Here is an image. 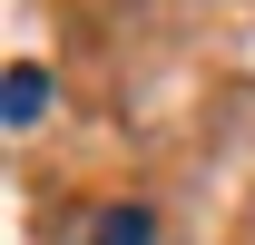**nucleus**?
Returning <instances> with one entry per match:
<instances>
[{"mask_svg":"<svg viewBox=\"0 0 255 245\" xmlns=\"http://www.w3.org/2000/svg\"><path fill=\"white\" fill-rule=\"evenodd\" d=\"M39 108H49V69L20 59L10 79H0V118H10V127H39Z\"/></svg>","mask_w":255,"mask_h":245,"instance_id":"obj_1","label":"nucleus"},{"mask_svg":"<svg viewBox=\"0 0 255 245\" xmlns=\"http://www.w3.org/2000/svg\"><path fill=\"white\" fill-rule=\"evenodd\" d=\"M89 245H157V216H147V206H108L89 226Z\"/></svg>","mask_w":255,"mask_h":245,"instance_id":"obj_2","label":"nucleus"}]
</instances>
